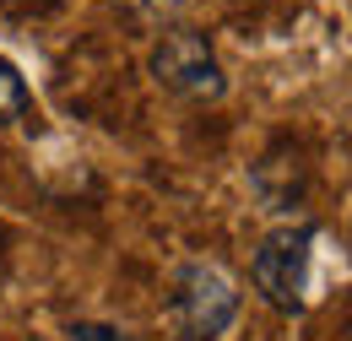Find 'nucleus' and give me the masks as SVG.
Here are the masks:
<instances>
[{
	"mask_svg": "<svg viewBox=\"0 0 352 341\" xmlns=\"http://www.w3.org/2000/svg\"><path fill=\"white\" fill-rule=\"evenodd\" d=\"M314 239H320V228L304 217V222H282V228H271L261 244H255V255H250V282H255V293H261L271 309H282V314H304Z\"/></svg>",
	"mask_w": 352,
	"mask_h": 341,
	"instance_id": "1",
	"label": "nucleus"
},
{
	"mask_svg": "<svg viewBox=\"0 0 352 341\" xmlns=\"http://www.w3.org/2000/svg\"><path fill=\"white\" fill-rule=\"evenodd\" d=\"M146 65H152V82L163 92H174V98H184V103H217L228 92V76H222V60L212 49V38L184 28V22L157 33Z\"/></svg>",
	"mask_w": 352,
	"mask_h": 341,
	"instance_id": "2",
	"label": "nucleus"
},
{
	"mask_svg": "<svg viewBox=\"0 0 352 341\" xmlns=\"http://www.w3.org/2000/svg\"><path fill=\"white\" fill-rule=\"evenodd\" d=\"M239 282L222 271L217 260H190V265H179L174 276V320L184 336L179 341H217L233 320H239Z\"/></svg>",
	"mask_w": 352,
	"mask_h": 341,
	"instance_id": "3",
	"label": "nucleus"
},
{
	"mask_svg": "<svg viewBox=\"0 0 352 341\" xmlns=\"http://www.w3.org/2000/svg\"><path fill=\"white\" fill-rule=\"evenodd\" d=\"M250 184H255V195H261L265 212H282V217L298 212L304 195H309V168H304V157H298V146L276 141L261 163L250 168Z\"/></svg>",
	"mask_w": 352,
	"mask_h": 341,
	"instance_id": "4",
	"label": "nucleus"
},
{
	"mask_svg": "<svg viewBox=\"0 0 352 341\" xmlns=\"http://www.w3.org/2000/svg\"><path fill=\"white\" fill-rule=\"evenodd\" d=\"M28 114H33V92H28L22 71H16L11 60H0V130L22 125Z\"/></svg>",
	"mask_w": 352,
	"mask_h": 341,
	"instance_id": "5",
	"label": "nucleus"
},
{
	"mask_svg": "<svg viewBox=\"0 0 352 341\" xmlns=\"http://www.w3.org/2000/svg\"><path fill=\"white\" fill-rule=\"evenodd\" d=\"M114 6H120L131 22H141V28H174L190 0H114Z\"/></svg>",
	"mask_w": 352,
	"mask_h": 341,
	"instance_id": "6",
	"label": "nucleus"
},
{
	"mask_svg": "<svg viewBox=\"0 0 352 341\" xmlns=\"http://www.w3.org/2000/svg\"><path fill=\"white\" fill-rule=\"evenodd\" d=\"M71 341H131V331L98 325V320H76V325H71Z\"/></svg>",
	"mask_w": 352,
	"mask_h": 341,
	"instance_id": "7",
	"label": "nucleus"
}]
</instances>
